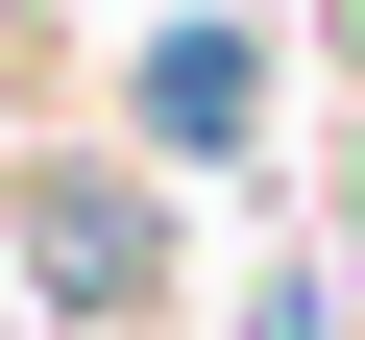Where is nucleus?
Wrapping results in <instances>:
<instances>
[{
  "instance_id": "1",
  "label": "nucleus",
  "mask_w": 365,
  "mask_h": 340,
  "mask_svg": "<svg viewBox=\"0 0 365 340\" xmlns=\"http://www.w3.org/2000/svg\"><path fill=\"white\" fill-rule=\"evenodd\" d=\"M146 122L170 146H244V49H146Z\"/></svg>"
}]
</instances>
